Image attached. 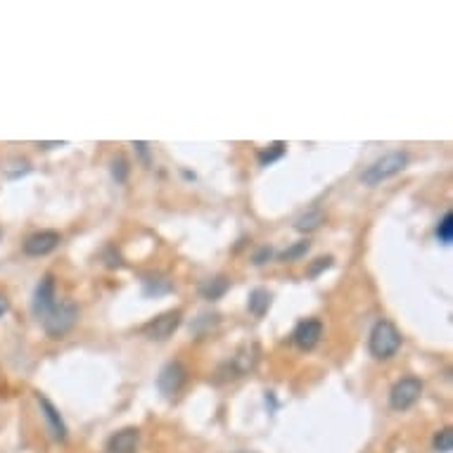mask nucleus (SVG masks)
Masks as SVG:
<instances>
[{
  "instance_id": "f257e3e1",
  "label": "nucleus",
  "mask_w": 453,
  "mask_h": 453,
  "mask_svg": "<svg viewBox=\"0 0 453 453\" xmlns=\"http://www.w3.org/2000/svg\"><path fill=\"white\" fill-rule=\"evenodd\" d=\"M76 320H79V306L72 299H62V302H55L50 311L43 316V330H46L48 337L60 339L76 325Z\"/></svg>"
},
{
  "instance_id": "f03ea898",
  "label": "nucleus",
  "mask_w": 453,
  "mask_h": 453,
  "mask_svg": "<svg viewBox=\"0 0 453 453\" xmlns=\"http://www.w3.org/2000/svg\"><path fill=\"white\" fill-rule=\"evenodd\" d=\"M368 346H370V353H373L375 358L384 361V358H392L394 353L399 351L401 334L389 320H380V323H375L373 330H370Z\"/></svg>"
},
{
  "instance_id": "7ed1b4c3",
  "label": "nucleus",
  "mask_w": 453,
  "mask_h": 453,
  "mask_svg": "<svg viewBox=\"0 0 453 453\" xmlns=\"http://www.w3.org/2000/svg\"><path fill=\"white\" fill-rule=\"evenodd\" d=\"M406 164H408V157L403 152H389L377 161H373V164L361 173V181L365 185H380L382 181H387V178L401 173L406 169Z\"/></svg>"
},
{
  "instance_id": "20e7f679",
  "label": "nucleus",
  "mask_w": 453,
  "mask_h": 453,
  "mask_svg": "<svg viewBox=\"0 0 453 453\" xmlns=\"http://www.w3.org/2000/svg\"><path fill=\"white\" fill-rule=\"evenodd\" d=\"M420 396H423V382L418 377H403L389 392V406L394 411H408L420 401Z\"/></svg>"
},
{
  "instance_id": "39448f33",
  "label": "nucleus",
  "mask_w": 453,
  "mask_h": 453,
  "mask_svg": "<svg viewBox=\"0 0 453 453\" xmlns=\"http://www.w3.org/2000/svg\"><path fill=\"white\" fill-rule=\"evenodd\" d=\"M181 318H183V311H178V309L176 311H164L157 318H152L150 323L142 325V334L147 339H152V342H164V339H169L178 330Z\"/></svg>"
},
{
  "instance_id": "423d86ee",
  "label": "nucleus",
  "mask_w": 453,
  "mask_h": 453,
  "mask_svg": "<svg viewBox=\"0 0 453 453\" xmlns=\"http://www.w3.org/2000/svg\"><path fill=\"white\" fill-rule=\"evenodd\" d=\"M185 380H188V370H185V365L181 361H171L159 370L157 387L166 399H173V396L183 389Z\"/></svg>"
},
{
  "instance_id": "0eeeda50",
  "label": "nucleus",
  "mask_w": 453,
  "mask_h": 453,
  "mask_svg": "<svg viewBox=\"0 0 453 453\" xmlns=\"http://www.w3.org/2000/svg\"><path fill=\"white\" fill-rule=\"evenodd\" d=\"M60 242H62V235L58 231L34 233L31 238H27V242H24V254H29V257H46V254L58 250Z\"/></svg>"
},
{
  "instance_id": "6e6552de",
  "label": "nucleus",
  "mask_w": 453,
  "mask_h": 453,
  "mask_svg": "<svg viewBox=\"0 0 453 453\" xmlns=\"http://www.w3.org/2000/svg\"><path fill=\"white\" fill-rule=\"evenodd\" d=\"M320 337H323V323L316 318L302 320L292 332V342L299 346L302 351L313 349V346L320 342Z\"/></svg>"
},
{
  "instance_id": "1a4fd4ad",
  "label": "nucleus",
  "mask_w": 453,
  "mask_h": 453,
  "mask_svg": "<svg viewBox=\"0 0 453 453\" xmlns=\"http://www.w3.org/2000/svg\"><path fill=\"white\" fill-rule=\"evenodd\" d=\"M140 444V432L135 427H123L116 434H111L104 446V453H135Z\"/></svg>"
},
{
  "instance_id": "9d476101",
  "label": "nucleus",
  "mask_w": 453,
  "mask_h": 453,
  "mask_svg": "<svg viewBox=\"0 0 453 453\" xmlns=\"http://www.w3.org/2000/svg\"><path fill=\"white\" fill-rule=\"evenodd\" d=\"M55 304V278L53 276H43V280L39 283L34 292V313L43 318Z\"/></svg>"
},
{
  "instance_id": "9b49d317",
  "label": "nucleus",
  "mask_w": 453,
  "mask_h": 453,
  "mask_svg": "<svg viewBox=\"0 0 453 453\" xmlns=\"http://www.w3.org/2000/svg\"><path fill=\"white\" fill-rule=\"evenodd\" d=\"M36 399H39V406H41V411H43V418L48 420V427H50L53 437L58 439V442H67V425H65V420H62L60 411L53 406L50 401L46 399V396L39 394Z\"/></svg>"
},
{
  "instance_id": "f8f14e48",
  "label": "nucleus",
  "mask_w": 453,
  "mask_h": 453,
  "mask_svg": "<svg viewBox=\"0 0 453 453\" xmlns=\"http://www.w3.org/2000/svg\"><path fill=\"white\" fill-rule=\"evenodd\" d=\"M228 288H231V280H228L226 276H219V278H209V280H204L200 285V295L204 299H221L223 295L228 292Z\"/></svg>"
},
{
  "instance_id": "ddd939ff",
  "label": "nucleus",
  "mask_w": 453,
  "mask_h": 453,
  "mask_svg": "<svg viewBox=\"0 0 453 453\" xmlns=\"http://www.w3.org/2000/svg\"><path fill=\"white\" fill-rule=\"evenodd\" d=\"M323 223H325V214H323L320 209H311V212L302 214L299 219L295 221V228L299 233H313V231H318Z\"/></svg>"
},
{
  "instance_id": "4468645a",
  "label": "nucleus",
  "mask_w": 453,
  "mask_h": 453,
  "mask_svg": "<svg viewBox=\"0 0 453 453\" xmlns=\"http://www.w3.org/2000/svg\"><path fill=\"white\" fill-rule=\"evenodd\" d=\"M269 306H271L269 290H264V288L252 290V292H250V302H247V309H250L254 316H264L266 311H269Z\"/></svg>"
},
{
  "instance_id": "2eb2a0df",
  "label": "nucleus",
  "mask_w": 453,
  "mask_h": 453,
  "mask_svg": "<svg viewBox=\"0 0 453 453\" xmlns=\"http://www.w3.org/2000/svg\"><path fill=\"white\" fill-rule=\"evenodd\" d=\"M142 292L147 297L171 292V280H166V278H147L145 285H142Z\"/></svg>"
},
{
  "instance_id": "dca6fc26",
  "label": "nucleus",
  "mask_w": 453,
  "mask_h": 453,
  "mask_svg": "<svg viewBox=\"0 0 453 453\" xmlns=\"http://www.w3.org/2000/svg\"><path fill=\"white\" fill-rule=\"evenodd\" d=\"M437 238L442 245H451L453 242V214L451 212H446L442 223L437 226Z\"/></svg>"
},
{
  "instance_id": "f3484780",
  "label": "nucleus",
  "mask_w": 453,
  "mask_h": 453,
  "mask_svg": "<svg viewBox=\"0 0 453 453\" xmlns=\"http://www.w3.org/2000/svg\"><path fill=\"white\" fill-rule=\"evenodd\" d=\"M309 247H311V242L309 240H302V242H295L290 250H285L283 254H280V259L283 262H297V259H302L304 254L309 252Z\"/></svg>"
},
{
  "instance_id": "a211bd4d",
  "label": "nucleus",
  "mask_w": 453,
  "mask_h": 453,
  "mask_svg": "<svg viewBox=\"0 0 453 453\" xmlns=\"http://www.w3.org/2000/svg\"><path fill=\"white\" fill-rule=\"evenodd\" d=\"M434 449H437L439 453H449L453 449V430L451 427H446V430H442L434 437Z\"/></svg>"
},
{
  "instance_id": "6ab92c4d",
  "label": "nucleus",
  "mask_w": 453,
  "mask_h": 453,
  "mask_svg": "<svg viewBox=\"0 0 453 453\" xmlns=\"http://www.w3.org/2000/svg\"><path fill=\"white\" fill-rule=\"evenodd\" d=\"M283 152H285V145H283V142H273V145L269 147V150H264L262 154H259V164H262V166L271 164V161L280 159V157H283Z\"/></svg>"
},
{
  "instance_id": "aec40b11",
  "label": "nucleus",
  "mask_w": 453,
  "mask_h": 453,
  "mask_svg": "<svg viewBox=\"0 0 453 453\" xmlns=\"http://www.w3.org/2000/svg\"><path fill=\"white\" fill-rule=\"evenodd\" d=\"M332 266V257H320V259H316V264L309 269V276L316 278V276H320V271H325V269H330Z\"/></svg>"
},
{
  "instance_id": "412c9836",
  "label": "nucleus",
  "mask_w": 453,
  "mask_h": 453,
  "mask_svg": "<svg viewBox=\"0 0 453 453\" xmlns=\"http://www.w3.org/2000/svg\"><path fill=\"white\" fill-rule=\"evenodd\" d=\"M271 257H273V250H271V247H264V250H259V252H257V257H254V264L262 266V264L269 262Z\"/></svg>"
},
{
  "instance_id": "4be33fe9",
  "label": "nucleus",
  "mask_w": 453,
  "mask_h": 453,
  "mask_svg": "<svg viewBox=\"0 0 453 453\" xmlns=\"http://www.w3.org/2000/svg\"><path fill=\"white\" fill-rule=\"evenodd\" d=\"M111 173H114L116 181H123V178H126V161L119 159V164L114 161V169H111Z\"/></svg>"
},
{
  "instance_id": "5701e85b",
  "label": "nucleus",
  "mask_w": 453,
  "mask_h": 453,
  "mask_svg": "<svg viewBox=\"0 0 453 453\" xmlns=\"http://www.w3.org/2000/svg\"><path fill=\"white\" fill-rule=\"evenodd\" d=\"M133 147L140 152V157L145 159V164H150V157H147V142H133Z\"/></svg>"
},
{
  "instance_id": "b1692460",
  "label": "nucleus",
  "mask_w": 453,
  "mask_h": 453,
  "mask_svg": "<svg viewBox=\"0 0 453 453\" xmlns=\"http://www.w3.org/2000/svg\"><path fill=\"white\" fill-rule=\"evenodd\" d=\"M10 311V302H8V297H3L0 295V318H3L5 313Z\"/></svg>"
},
{
  "instance_id": "393cba45",
  "label": "nucleus",
  "mask_w": 453,
  "mask_h": 453,
  "mask_svg": "<svg viewBox=\"0 0 453 453\" xmlns=\"http://www.w3.org/2000/svg\"><path fill=\"white\" fill-rule=\"evenodd\" d=\"M65 142H39V147H43V150H53V147H62Z\"/></svg>"
}]
</instances>
